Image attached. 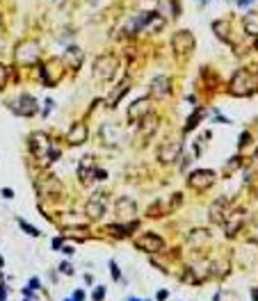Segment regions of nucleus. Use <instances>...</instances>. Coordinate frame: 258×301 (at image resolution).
<instances>
[{
    "label": "nucleus",
    "mask_w": 258,
    "mask_h": 301,
    "mask_svg": "<svg viewBox=\"0 0 258 301\" xmlns=\"http://www.w3.org/2000/svg\"><path fill=\"white\" fill-rule=\"evenodd\" d=\"M114 213H117L119 219H133L137 215V203L130 196H119L117 203H114Z\"/></svg>",
    "instance_id": "obj_17"
},
{
    "label": "nucleus",
    "mask_w": 258,
    "mask_h": 301,
    "mask_svg": "<svg viewBox=\"0 0 258 301\" xmlns=\"http://www.w3.org/2000/svg\"><path fill=\"white\" fill-rule=\"evenodd\" d=\"M35 187H37V194H39L41 198H50V201H57V198H62V194H64L62 183L55 176H50V173L37 178Z\"/></svg>",
    "instance_id": "obj_5"
},
{
    "label": "nucleus",
    "mask_w": 258,
    "mask_h": 301,
    "mask_svg": "<svg viewBox=\"0 0 258 301\" xmlns=\"http://www.w3.org/2000/svg\"><path fill=\"white\" fill-rule=\"evenodd\" d=\"M39 59V44L35 39H21L14 48V62L21 66H32Z\"/></svg>",
    "instance_id": "obj_4"
},
{
    "label": "nucleus",
    "mask_w": 258,
    "mask_h": 301,
    "mask_svg": "<svg viewBox=\"0 0 258 301\" xmlns=\"http://www.w3.org/2000/svg\"><path fill=\"white\" fill-rule=\"evenodd\" d=\"M50 148H53V144H50L48 135L46 133H35L30 135V151L35 153V158L44 160V162H48V153Z\"/></svg>",
    "instance_id": "obj_15"
},
{
    "label": "nucleus",
    "mask_w": 258,
    "mask_h": 301,
    "mask_svg": "<svg viewBox=\"0 0 258 301\" xmlns=\"http://www.w3.org/2000/svg\"><path fill=\"white\" fill-rule=\"evenodd\" d=\"M5 296H7V292H5V287H0V301H5Z\"/></svg>",
    "instance_id": "obj_44"
},
{
    "label": "nucleus",
    "mask_w": 258,
    "mask_h": 301,
    "mask_svg": "<svg viewBox=\"0 0 258 301\" xmlns=\"http://www.w3.org/2000/svg\"><path fill=\"white\" fill-rule=\"evenodd\" d=\"M256 48H258V37H256Z\"/></svg>",
    "instance_id": "obj_47"
},
{
    "label": "nucleus",
    "mask_w": 258,
    "mask_h": 301,
    "mask_svg": "<svg viewBox=\"0 0 258 301\" xmlns=\"http://www.w3.org/2000/svg\"><path fill=\"white\" fill-rule=\"evenodd\" d=\"M60 269H62V274H73V267H71L69 262H62Z\"/></svg>",
    "instance_id": "obj_36"
},
{
    "label": "nucleus",
    "mask_w": 258,
    "mask_h": 301,
    "mask_svg": "<svg viewBox=\"0 0 258 301\" xmlns=\"http://www.w3.org/2000/svg\"><path fill=\"white\" fill-rule=\"evenodd\" d=\"M103 299H105V287H99L94 292V301H103Z\"/></svg>",
    "instance_id": "obj_35"
},
{
    "label": "nucleus",
    "mask_w": 258,
    "mask_h": 301,
    "mask_svg": "<svg viewBox=\"0 0 258 301\" xmlns=\"http://www.w3.org/2000/svg\"><path fill=\"white\" fill-rule=\"evenodd\" d=\"M101 137H103V144L105 146H119L121 142H124V135H121V130L117 128V126L112 124H103V128H101Z\"/></svg>",
    "instance_id": "obj_20"
},
{
    "label": "nucleus",
    "mask_w": 258,
    "mask_h": 301,
    "mask_svg": "<svg viewBox=\"0 0 258 301\" xmlns=\"http://www.w3.org/2000/svg\"><path fill=\"white\" fill-rule=\"evenodd\" d=\"M66 301H69V299H66Z\"/></svg>",
    "instance_id": "obj_50"
},
{
    "label": "nucleus",
    "mask_w": 258,
    "mask_h": 301,
    "mask_svg": "<svg viewBox=\"0 0 258 301\" xmlns=\"http://www.w3.org/2000/svg\"><path fill=\"white\" fill-rule=\"evenodd\" d=\"M215 180H217V173L210 171V169H197V171H192L188 176V185L194 192H206V189H210L215 185Z\"/></svg>",
    "instance_id": "obj_8"
},
{
    "label": "nucleus",
    "mask_w": 258,
    "mask_h": 301,
    "mask_svg": "<svg viewBox=\"0 0 258 301\" xmlns=\"http://www.w3.org/2000/svg\"><path fill=\"white\" fill-rule=\"evenodd\" d=\"M82 57H84V53H82V48H78V46H69V48L64 50V64H66V69H80V64H82Z\"/></svg>",
    "instance_id": "obj_24"
},
{
    "label": "nucleus",
    "mask_w": 258,
    "mask_h": 301,
    "mask_svg": "<svg viewBox=\"0 0 258 301\" xmlns=\"http://www.w3.org/2000/svg\"><path fill=\"white\" fill-rule=\"evenodd\" d=\"M73 299H75V301H82V299H84V294H82V292H75Z\"/></svg>",
    "instance_id": "obj_43"
},
{
    "label": "nucleus",
    "mask_w": 258,
    "mask_h": 301,
    "mask_svg": "<svg viewBox=\"0 0 258 301\" xmlns=\"http://www.w3.org/2000/svg\"><path fill=\"white\" fill-rule=\"evenodd\" d=\"M167 296H169V292H167V290H160V292H158V301H164Z\"/></svg>",
    "instance_id": "obj_41"
},
{
    "label": "nucleus",
    "mask_w": 258,
    "mask_h": 301,
    "mask_svg": "<svg viewBox=\"0 0 258 301\" xmlns=\"http://www.w3.org/2000/svg\"><path fill=\"white\" fill-rule=\"evenodd\" d=\"M50 247H53V249H62V247H64V242H62V237H55L53 242H50Z\"/></svg>",
    "instance_id": "obj_37"
},
{
    "label": "nucleus",
    "mask_w": 258,
    "mask_h": 301,
    "mask_svg": "<svg viewBox=\"0 0 258 301\" xmlns=\"http://www.w3.org/2000/svg\"><path fill=\"white\" fill-rule=\"evenodd\" d=\"M258 91V73H253L251 69H238L228 82V94L244 98Z\"/></svg>",
    "instance_id": "obj_1"
},
{
    "label": "nucleus",
    "mask_w": 258,
    "mask_h": 301,
    "mask_svg": "<svg viewBox=\"0 0 258 301\" xmlns=\"http://www.w3.org/2000/svg\"><path fill=\"white\" fill-rule=\"evenodd\" d=\"M213 30H215V35H217L222 41H228V30H231V23H228L226 19L215 21V23H213Z\"/></svg>",
    "instance_id": "obj_28"
},
{
    "label": "nucleus",
    "mask_w": 258,
    "mask_h": 301,
    "mask_svg": "<svg viewBox=\"0 0 258 301\" xmlns=\"http://www.w3.org/2000/svg\"><path fill=\"white\" fill-rule=\"evenodd\" d=\"M62 253H66V256H73V247H62Z\"/></svg>",
    "instance_id": "obj_42"
},
{
    "label": "nucleus",
    "mask_w": 258,
    "mask_h": 301,
    "mask_svg": "<svg viewBox=\"0 0 258 301\" xmlns=\"http://www.w3.org/2000/svg\"><path fill=\"white\" fill-rule=\"evenodd\" d=\"M117 69H119V59H117V55L103 53V55H99V57L94 59V69H92V73H94V78L99 80V82H110V80L117 75Z\"/></svg>",
    "instance_id": "obj_2"
},
{
    "label": "nucleus",
    "mask_w": 258,
    "mask_h": 301,
    "mask_svg": "<svg viewBox=\"0 0 258 301\" xmlns=\"http://www.w3.org/2000/svg\"><path fill=\"white\" fill-rule=\"evenodd\" d=\"M0 267H3V258H0Z\"/></svg>",
    "instance_id": "obj_48"
},
{
    "label": "nucleus",
    "mask_w": 258,
    "mask_h": 301,
    "mask_svg": "<svg viewBox=\"0 0 258 301\" xmlns=\"http://www.w3.org/2000/svg\"><path fill=\"white\" fill-rule=\"evenodd\" d=\"M164 23H167V21H164L158 12H151L149 21H146V25H144V32H149V35H158V32H162Z\"/></svg>",
    "instance_id": "obj_26"
},
{
    "label": "nucleus",
    "mask_w": 258,
    "mask_h": 301,
    "mask_svg": "<svg viewBox=\"0 0 258 301\" xmlns=\"http://www.w3.org/2000/svg\"><path fill=\"white\" fill-rule=\"evenodd\" d=\"M135 247L146 253H160L164 249V240L160 235H155V233H142V235L135 240Z\"/></svg>",
    "instance_id": "obj_12"
},
{
    "label": "nucleus",
    "mask_w": 258,
    "mask_h": 301,
    "mask_svg": "<svg viewBox=\"0 0 258 301\" xmlns=\"http://www.w3.org/2000/svg\"><path fill=\"white\" fill-rule=\"evenodd\" d=\"M30 287H35V290H37V287H39V281H37V278H32V281H30Z\"/></svg>",
    "instance_id": "obj_45"
},
{
    "label": "nucleus",
    "mask_w": 258,
    "mask_h": 301,
    "mask_svg": "<svg viewBox=\"0 0 258 301\" xmlns=\"http://www.w3.org/2000/svg\"><path fill=\"white\" fill-rule=\"evenodd\" d=\"M151 112V98L146 96V98H137L135 103L128 105V112H126V119H128V124H139L142 119L146 117V114Z\"/></svg>",
    "instance_id": "obj_16"
},
{
    "label": "nucleus",
    "mask_w": 258,
    "mask_h": 301,
    "mask_svg": "<svg viewBox=\"0 0 258 301\" xmlns=\"http://www.w3.org/2000/svg\"><path fill=\"white\" fill-rule=\"evenodd\" d=\"M7 80H10V69L5 64H0V91L7 87Z\"/></svg>",
    "instance_id": "obj_31"
},
{
    "label": "nucleus",
    "mask_w": 258,
    "mask_h": 301,
    "mask_svg": "<svg viewBox=\"0 0 258 301\" xmlns=\"http://www.w3.org/2000/svg\"><path fill=\"white\" fill-rule=\"evenodd\" d=\"M110 269H112V276L117 278V281H121V272H119V267H117V262H110Z\"/></svg>",
    "instance_id": "obj_34"
},
{
    "label": "nucleus",
    "mask_w": 258,
    "mask_h": 301,
    "mask_svg": "<svg viewBox=\"0 0 258 301\" xmlns=\"http://www.w3.org/2000/svg\"><path fill=\"white\" fill-rule=\"evenodd\" d=\"M208 242H210V233L206 231V228H194L188 235V244L194 249H204Z\"/></svg>",
    "instance_id": "obj_25"
},
{
    "label": "nucleus",
    "mask_w": 258,
    "mask_h": 301,
    "mask_svg": "<svg viewBox=\"0 0 258 301\" xmlns=\"http://www.w3.org/2000/svg\"><path fill=\"white\" fill-rule=\"evenodd\" d=\"M64 59H48V62H44V64H39V75H41V82L46 84V87H55V84L60 82L62 78H64Z\"/></svg>",
    "instance_id": "obj_3"
},
{
    "label": "nucleus",
    "mask_w": 258,
    "mask_h": 301,
    "mask_svg": "<svg viewBox=\"0 0 258 301\" xmlns=\"http://www.w3.org/2000/svg\"><path fill=\"white\" fill-rule=\"evenodd\" d=\"M181 203H183V194H171L169 196V201H162V198H158V201L153 203V206L146 210V217H151V219H158V217H164V215H171V213H176L181 208Z\"/></svg>",
    "instance_id": "obj_6"
},
{
    "label": "nucleus",
    "mask_w": 258,
    "mask_h": 301,
    "mask_svg": "<svg viewBox=\"0 0 258 301\" xmlns=\"http://www.w3.org/2000/svg\"><path fill=\"white\" fill-rule=\"evenodd\" d=\"M10 110L19 117H35L39 112V105H37V98L30 94H19L14 101L10 103Z\"/></svg>",
    "instance_id": "obj_10"
},
{
    "label": "nucleus",
    "mask_w": 258,
    "mask_h": 301,
    "mask_svg": "<svg viewBox=\"0 0 258 301\" xmlns=\"http://www.w3.org/2000/svg\"><path fill=\"white\" fill-rule=\"evenodd\" d=\"M130 301H139V299H130Z\"/></svg>",
    "instance_id": "obj_49"
},
{
    "label": "nucleus",
    "mask_w": 258,
    "mask_h": 301,
    "mask_svg": "<svg viewBox=\"0 0 258 301\" xmlns=\"http://www.w3.org/2000/svg\"><path fill=\"white\" fill-rule=\"evenodd\" d=\"M204 114H206V110H194V114L192 117L188 119V124H185V133H190V130H194L199 126V121H201V119H204Z\"/></svg>",
    "instance_id": "obj_30"
},
{
    "label": "nucleus",
    "mask_w": 258,
    "mask_h": 301,
    "mask_svg": "<svg viewBox=\"0 0 258 301\" xmlns=\"http://www.w3.org/2000/svg\"><path fill=\"white\" fill-rule=\"evenodd\" d=\"M171 50H174L181 59L190 57L192 50H194V35L190 30H179V32H174V37H171Z\"/></svg>",
    "instance_id": "obj_7"
},
{
    "label": "nucleus",
    "mask_w": 258,
    "mask_h": 301,
    "mask_svg": "<svg viewBox=\"0 0 258 301\" xmlns=\"http://www.w3.org/2000/svg\"><path fill=\"white\" fill-rule=\"evenodd\" d=\"M94 180H108V171L105 169H94Z\"/></svg>",
    "instance_id": "obj_33"
},
{
    "label": "nucleus",
    "mask_w": 258,
    "mask_h": 301,
    "mask_svg": "<svg viewBox=\"0 0 258 301\" xmlns=\"http://www.w3.org/2000/svg\"><path fill=\"white\" fill-rule=\"evenodd\" d=\"M181 151H183V142H179V139H169V142H164L162 146L158 148V162L160 164H171L179 160Z\"/></svg>",
    "instance_id": "obj_13"
},
{
    "label": "nucleus",
    "mask_w": 258,
    "mask_h": 301,
    "mask_svg": "<svg viewBox=\"0 0 258 301\" xmlns=\"http://www.w3.org/2000/svg\"><path fill=\"white\" fill-rule=\"evenodd\" d=\"M3 196H5V198H14V192H12L10 187H5V189H3Z\"/></svg>",
    "instance_id": "obj_40"
},
{
    "label": "nucleus",
    "mask_w": 258,
    "mask_h": 301,
    "mask_svg": "<svg viewBox=\"0 0 258 301\" xmlns=\"http://www.w3.org/2000/svg\"><path fill=\"white\" fill-rule=\"evenodd\" d=\"M151 12H137V14L128 16V19L124 21V28H121V32H124L126 37H135L139 35V32H144V25L146 21H149Z\"/></svg>",
    "instance_id": "obj_14"
},
{
    "label": "nucleus",
    "mask_w": 258,
    "mask_h": 301,
    "mask_svg": "<svg viewBox=\"0 0 258 301\" xmlns=\"http://www.w3.org/2000/svg\"><path fill=\"white\" fill-rule=\"evenodd\" d=\"M128 91H130V80H124V82L119 84V89H117V94H114L112 98H110V103H108V105H110V108H117V105H119V101L124 98V96L128 94Z\"/></svg>",
    "instance_id": "obj_29"
},
{
    "label": "nucleus",
    "mask_w": 258,
    "mask_h": 301,
    "mask_svg": "<svg viewBox=\"0 0 258 301\" xmlns=\"http://www.w3.org/2000/svg\"><path fill=\"white\" fill-rule=\"evenodd\" d=\"M139 124H142V126H139V139H144V144H146L151 137H153L155 130H158V117L149 112L142 121H139Z\"/></svg>",
    "instance_id": "obj_21"
},
{
    "label": "nucleus",
    "mask_w": 258,
    "mask_h": 301,
    "mask_svg": "<svg viewBox=\"0 0 258 301\" xmlns=\"http://www.w3.org/2000/svg\"><path fill=\"white\" fill-rule=\"evenodd\" d=\"M105 208H108V194L94 192L87 198V203H84V215H87V219H92V222H99L105 215Z\"/></svg>",
    "instance_id": "obj_9"
},
{
    "label": "nucleus",
    "mask_w": 258,
    "mask_h": 301,
    "mask_svg": "<svg viewBox=\"0 0 258 301\" xmlns=\"http://www.w3.org/2000/svg\"><path fill=\"white\" fill-rule=\"evenodd\" d=\"M19 226H21V228H23V231H25V233H28V235H32V237H39V235H41V233H39V231H37V228H35V226H30V224H28V222H23V219H19Z\"/></svg>",
    "instance_id": "obj_32"
},
{
    "label": "nucleus",
    "mask_w": 258,
    "mask_h": 301,
    "mask_svg": "<svg viewBox=\"0 0 258 301\" xmlns=\"http://www.w3.org/2000/svg\"><path fill=\"white\" fill-rule=\"evenodd\" d=\"M87 137H90V130H87V124H82V121H75V124L69 128V135H66V142H69L71 146H80V144L87 142Z\"/></svg>",
    "instance_id": "obj_19"
},
{
    "label": "nucleus",
    "mask_w": 258,
    "mask_h": 301,
    "mask_svg": "<svg viewBox=\"0 0 258 301\" xmlns=\"http://www.w3.org/2000/svg\"><path fill=\"white\" fill-rule=\"evenodd\" d=\"M251 296H253V301H258V287H253L251 290Z\"/></svg>",
    "instance_id": "obj_46"
},
{
    "label": "nucleus",
    "mask_w": 258,
    "mask_h": 301,
    "mask_svg": "<svg viewBox=\"0 0 258 301\" xmlns=\"http://www.w3.org/2000/svg\"><path fill=\"white\" fill-rule=\"evenodd\" d=\"M242 25H244V32H247L249 37H258V12H249V14H244Z\"/></svg>",
    "instance_id": "obj_27"
},
{
    "label": "nucleus",
    "mask_w": 258,
    "mask_h": 301,
    "mask_svg": "<svg viewBox=\"0 0 258 301\" xmlns=\"http://www.w3.org/2000/svg\"><path fill=\"white\" fill-rule=\"evenodd\" d=\"M171 91V82H169L167 75H158V78L151 80L149 87V98H164Z\"/></svg>",
    "instance_id": "obj_18"
},
{
    "label": "nucleus",
    "mask_w": 258,
    "mask_h": 301,
    "mask_svg": "<svg viewBox=\"0 0 258 301\" xmlns=\"http://www.w3.org/2000/svg\"><path fill=\"white\" fill-rule=\"evenodd\" d=\"M137 226H139L137 222H133V224H108V226H105V233L117 237V240H124V237H128L130 231H135Z\"/></svg>",
    "instance_id": "obj_23"
},
{
    "label": "nucleus",
    "mask_w": 258,
    "mask_h": 301,
    "mask_svg": "<svg viewBox=\"0 0 258 301\" xmlns=\"http://www.w3.org/2000/svg\"><path fill=\"white\" fill-rule=\"evenodd\" d=\"M251 240H256V242H258V222L251 226Z\"/></svg>",
    "instance_id": "obj_39"
},
{
    "label": "nucleus",
    "mask_w": 258,
    "mask_h": 301,
    "mask_svg": "<svg viewBox=\"0 0 258 301\" xmlns=\"http://www.w3.org/2000/svg\"><path fill=\"white\" fill-rule=\"evenodd\" d=\"M249 139H251V135H249V133H242V135H240V146L249 144Z\"/></svg>",
    "instance_id": "obj_38"
},
{
    "label": "nucleus",
    "mask_w": 258,
    "mask_h": 301,
    "mask_svg": "<svg viewBox=\"0 0 258 301\" xmlns=\"http://www.w3.org/2000/svg\"><path fill=\"white\" fill-rule=\"evenodd\" d=\"M226 213H228V198L226 196H219L217 201L210 206L208 217H210V222H213V224H222V219L226 217Z\"/></svg>",
    "instance_id": "obj_22"
},
{
    "label": "nucleus",
    "mask_w": 258,
    "mask_h": 301,
    "mask_svg": "<svg viewBox=\"0 0 258 301\" xmlns=\"http://www.w3.org/2000/svg\"><path fill=\"white\" fill-rule=\"evenodd\" d=\"M244 219H247V213L242 208H235V210H228L226 217L222 219V226H224V235L226 237H233L240 233V228L244 226Z\"/></svg>",
    "instance_id": "obj_11"
}]
</instances>
